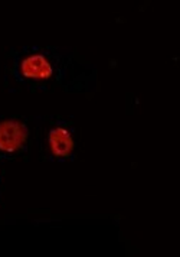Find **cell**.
<instances>
[{"mask_svg": "<svg viewBox=\"0 0 180 257\" xmlns=\"http://www.w3.org/2000/svg\"><path fill=\"white\" fill-rule=\"evenodd\" d=\"M20 70L26 78H34V80H44L52 75V67L44 55H32L24 59Z\"/></svg>", "mask_w": 180, "mask_h": 257, "instance_id": "7a4b0ae2", "label": "cell"}, {"mask_svg": "<svg viewBox=\"0 0 180 257\" xmlns=\"http://www.w3.org/2000/svg\"><path fill=\"white\" fill-rule=\"evenodd\" d=\"M26 127L18 120H6L0 123V151L12 153L19 151L26 139Z\"/></svg>", "mask_w": 180, "mask_h": 257, "instance_id": "6da1fadb", "label": "cell"}, {"mask_svg": "<svg viewBox=\"0 0 180 257\" xmlns=\"http://www.w3.org/2000/svg\"><path fill=\"white\" fill-rule=\"evenodd\" d=\"M49 146L54 155L56 156H68L74 149V141L71 135L65 128H54L48 135Z\"/></svg>", "mask_w": 180, "mask_h": 257, "instance_id": "3957f363", "label": "cell"}]
</instances>
